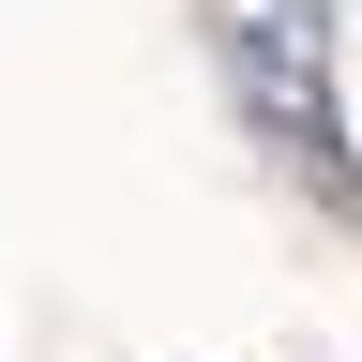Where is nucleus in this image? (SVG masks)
I'll return each mask as SVG.
<instances>
[{
	"instance_id": "f257e3e1",
	"label": "nucleus",
	"mask_w": 362,
	"mask_h": 362,
	"mask_svg": "<svg viewBox=\"0 0 362 362\" xmlns=\"http://www.w3.org/2000/svg\"><path fill=\"white\" fill-rule=\"evenodd\" d=\"M226 90L272 151H302L317 181H347V121H332V0H226Z\"/></svg>"
}]
</instances>
